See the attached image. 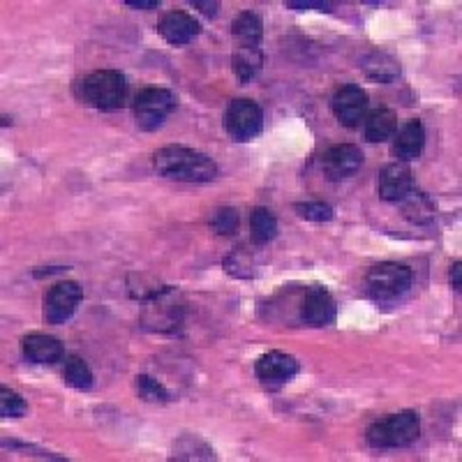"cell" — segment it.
Segmentation results:
<instances>
[{"mask_svg":"<svg viewBox=\"0 0 462 462\" xmlns=\"http://www.w3.org/2000/svg\"><path fill=\"white\" fill-rule=\"evenodd\" d=\"M225 127L227 134H229L234 141H252V139H257L259 134H261V130H264V111H261V107H259L254 99H234V102L227 107Z\"/></svg>","mask_w":462,"mask_h":462,"instance_id":"obj_5","label":"cell"},{"mask_svg":"<svg viewBox=\"0 0 462 462\" xmlns=\"http://www.w3.org/2000/svg\"><path fill=\"white\" fill-rule=\"evenodd\" d=\"M231 33L241 45V49H257L261 45V38H264V21L254 12H243L231 26Z\"/></svg>","mask_w":462,"mask_h":462,"instance_id":"obj_17","label":"cell"},{"mask_svg":"<svg viewBox=\"0 0 462 462\" xmlns=\"http://www.w3.org/2000/svg\"><path fill=\"white\" fill-rule=\"evenodd\" d=\"M250 229H252L254 241L259 245H264V243H270L278 236V218L264 206H257L250 215Z\"/></svg>","mask_w":462,"mask_h":462,"instance_id":"obj_21","label":"cell"},{"mask_svg":"<svg viewBox=\"0 0 462 462\" xmlns=\"http://www.w3.org/2000/svg\"><path fill=\"white\" fill-rule=\"evenodd\" d=\"M361 67L370 79L380 83H391L400 77V63L384 51H370L361 58Z\"/></svg>","mask_w":462,"mask_h":462,"instance_id":"obj_16","label":"cell"},{"mask_svg":"<svg viewBox=\"0 0 462 462\" xmlns=\"http://www.w3.org/2000/svg\"><path fill=\"white\" fill-rule=\"evenodd\" d=\"M412 289V270L396 261H381L365 276V292L380 305H393Z\"/></svg>","mask_w":462,"mask_h":462,"instance_id":"obj_4","label":"cell"},{"mask_svg":"<svg viewBox=\"0 0 462 462\" xmlns=\"http://www.w3.org/2000/svg\"><path fill=\"white\" fill-rule=\"evenodd\" d=\"M254 374L257 380L261 381L269 389H278V386H285L294 380L298 374V361L292 354L285 352H269L264 356L257 358L254 364Z\"/></svg>","mask_w":462,"mask_h":462,"instance_id":"obj_9","label":"cell"},{"mask_svg":"<svg viewBox=\"0 0 462 462\" xmlns=\"http://www.w3.org/2000/svg\"><path fill=\"white\" fill-rule=\"evenodd\" d=\"M264 65V56L261 49H238L236 58H234V70H236V77L241 83L252 81Z\"/></svg>","mask_w":462,"mask_h":462,"instance_id":"obj_22","label":"cell"},{"mask_svg":"<svg viewBox=\"0 0 462 462\" xmlns=\"http://www.w3.org/2000/svg\"><path fill=\"white\" fill-rule=\"evenodd\" d=\"M134 389H137L139 398L146 402H171V393L167 391L160 381L149 377V374H137Z\"/></svg>","mask_w":462,"mask_h":462,"instance_id":"obj_23","label":"cell"},{"mask_svg":"<svg viewBox=\"0 0 462 462\" xmlns=\"http://www.w3.org/2000/svg\"><path fill=\"white\" fill-rule=\"evenodd\" d=\"M153 167L160 176L181 183H210L218 178V165L201 150L171 143L155 150Z\"/></svg>","mask_w":462,"mask_h":462,"instance_id":"obj_1","label":"cell"},{"mask_svg":"<svg viewBox=\"0 0 462 462\" xmlns=\"http://www.w3.org/2000/svg\"><path fill=\"white\" fill-rule=\"evenodd\" d=\"M425 146V130L421 121H407L405 125L398 130L396 143H393V153L400 162H412L418 160V155Z\"/></svg>","mask_w":462,"mask_h":462,"instance_id":"obj_14","label":"cell"},{"mask_svg":"<svg viewBox=\"0 0 462 462\" xmlns=\"http://www.w3.org/2000/svg\"><path fill=\"white\" fill-rule=\"evenodd\" d=\"M63 381L72 386V389H77V391H90L95 384V377L83 358L70 356L65 361V368H63Z\"/></svg>","mask_w":462,"mask_h":462,"instance_id":"obj_20","label":"cell"},{"mask_svg":"<svg viewBox=\"0 0 462 462\" xmlns=\"http://www.w3.org/2000/svg\"><path fill=\"white\" fill-rule=\"evenodd\" d=\"M74 95L98 111H116L125 105L127 83L118 70H98L74 83Z\"/></svg>","mask_w":462,"mask_h":462,"instance_id":"obj_2","label":"cell"},{"mask_svg":"<svg viewBox=\"0 0 462 462\" xmlns=\"http://www.w3.org/2000/svg\"><path fill=\"white\" fill-rule=\"evenodd\" d=\"M451 287L456 289V292H460V287H462V264L460 261H456V264L451 266Z\"/></svg>","mask_w":462,"mask_h":462,"instance_id":"obj_30","label":"cell"},{"mask_svg":"<svg viewBox=\"0 0 462 462\" xmlns=\"http://www.w3.org/2000/svg\"><path fill=\"white\" fill-rule=\"evenodd\" d=\"M192 7H197V10L204 12L206 17L213 19L215 14H218V10H220V3H210V0H192Z\"/></svg>","mask_w":462,"mask_h":462,"instance_id":"obj_28","label":"cell"},{"mask_svg":"<svg viewBox=\"0 0 462 462\" xmlns=\"http://www.w3.org/2000/svg\"><path fill=\"white\" fill-rule=\"evenodd\" d=\"M398 204H400L402 215H405L412 225H430V222L435 220L437 206L425 192H414L412 190V192L402 199V201H398Z\"/></svg>","mask_w":462,"mask_h":462,"instance_id":"obj_19","label":"cell"},{"mask_svg":"<svg viewBox=\"0 0 462 462\" xmlns=\"http://www.w3.org/2000/svg\"><path fill=\"white\" fill-rule=\"evenodd\" d=\"M418 435H421V416L416 412H400L377 418L365 430V441L372 449H405L412 446Z\"/></svg>","mask_w":462,"mask_h":462,"instance_id":"obj_3","label":"cell"},{"mask_svg":"<svg viewBox=\"0 0 462 462\" xmlns=\"http://www.w3.org/2000/svg\"><path fill=\"white\" fill-rule=\"evenodd\" d=\"M238 225H241V218H238L236 209H231V206H222L210 218V227L220 236H234L238 231Z\"/></svg>","mask_w":462,"mask_h":462,"instance_id":"obj_24","label":"cell"},{"mask_svg":"<svg viewBox=\"0 0 462 462\" xmlns=\"http://www.w3.org/2000/svg\"><path fill=\"white\" fill-rule=\"evenodd\" d=\"M398 130V116L396 111L380 107V109L370 111L365 118V139L370 143H384L391 139Z\"/></svg>","mask_w":462,"mask_h":462,"instance_id":"obj_18","label":"cell"},{"mask_svg":"<svg viewBox=\"0 0 462 462\" xmlns=\"http://www.w3.org/2000/svg\"><path fill=\"white\" fill-rule=\"evenodd\" d=\"M21 346L23 356L39 365H51L56 361H61L63 356L61 340L54 336H45V333H30V336L23 338Z\"/></svg>","mask_w":462,"mask_h":462,"instance_id":"obj_15","label":"cell"},{"mask_svg":"<svg viewBox=\"0 0 462 462\" xmlns=\"http://www.w3.org/2000/svg\"><path fill=\"white\" fill-rule=\"evenodd\" d=\"M294 210L298 213V218L310 222H330L336 218V210L324 201H298L294 204Z\"/></svg>","mask_w":462,"mask_h":462,"instance_id":"obj_25","label":"cell"},{"mask_svg":"<svg viewBox=\"0 0 462 462\" xmlns=\"http://www.w3.org/2000/svg\"><path fill=\"white\" fill-rule=\"evenodd\" d=\"M28 414V405L17 391H12L7 386L0 389V416L3 418H21Z\"/></svg>","mask_w":462,"mask_h":462,"instance_id":"obj_26","label":"cell"},{"mask_svg":"<svg viewBox=\"0 0 462 462\" xmlns=\"http://www.w3.org/2000/svg\"><path fill=\"white\" fill-rule=\"evenodd\" d=\"M412 192V169L405 162H393L386 165L377 176V194L384 201L398 204Z\"/></svg>","mask_w":462,"mask_h":462,"instance_id":"obj_12","label":"cell"},{"mask_svg":"<svg viewBox=\"0 0 462 462\" xmlns=\"http://www.w3.org/2000/svg\"><path fill=\"white\" fill-rule=\"evenodd\" d=\"M176 95L167 89H143L134 98V118L146 133H153L176 109Z\"/></svg>","mask_w":462,"mask_h":462,"instance_id":"obj_6","label":"cell"},{"mask_svg":"<svg viewBox=\"0 0 462 462\" xmlns=\"http://www.w3.org/2000/svg\"><path fill=\"white\" fill-rule=\"evenodd\" d=\"M125 5L134 7V10H158L160 0H125Z\"/></svg>","mask_w":462,"mask_h":462,"instance_id":"obj_29","label":"cell"},{"mask_svg":"<svg viewBox=\"0 0 462 462\" xmlns=\"http://www.w3.org/2000/svg\"><path fill=\"white\" fill-rule=\"evenodd\" d=\"M83 292L74 280L56 282L45 296V320L47 324L61 326L70 321L81 303Z\"/></svg>","mask_w":462,"mask_h":462,"instance_id":"obj_7","label":"cell"},{"mask_svg":"<svg viewBox=\"0 0 462 462\" xmlns=\"http://www.w3.org/2000/svg\"><path fill=\"white\" fill-rule=\"evenodd\" d=\"M201 26L194 17H190L187 12H169L158 26V33L174 47H183L187 42H192L199 35Z\"/></svg>","mask_w":462,"mask_h":462,"instance_id":"obj_13","label":"cell"},{"mask_svg":"<svg viewBox=\"0 0 462 462\" xmlns=\"http://www.w3.org/2000/svg\"><path fill=\"white\" fill-rule=\"evenodd\" d=\"M289 10L308 12V10H320V12H330V3H321V0H287L285 3Z\"/></svg>","mask_w":462,"mask_h":462,"instance_id":"obj_27","label":"cell"},{"mask_svg":"<svg viewBox=\"0 0 462 462\" xmlns=\"http://www.w3.org/2000/svg\"><path fill=\"white\" fill-rule=\"evenodd\" d=\"M338 317V305L333 294L321 285H312L305 292L301 303V321L312 329H324L330 326Z\"/></svg>","mask_w":462,"mask_h":462,"instance_id":"obj_8","label":"cell"},{"mask_svg":"<svg viewBox=\"0 0 462 462\" xmlns=\"http://www.w3.org/2000/svg\"><path fill=\"white\" fill-rule=\"evenodd\" d=\"M321 167L329 181H345L352 178L364 167V150L354 143H336L321 158Z\"/></svg>","mask_w":462,"mask_h":462,"instance_id":"obj_10","label":"cell"},{"mask_svg":"<svg viewBox=\"0 0 462 462\" xmlns=\"http://www.w3.org/2000/svg\"><path fill=\"white\" fill-rule=\"evenodd\" d=\"M330 109L342 125L356 127L368 111V93L356 83H346L336 90V95L330 99Z\"/></svg>","mask_w":462,"mask_h":462,"instance_id":"obj_11","label":"cell"}]
</instances>
